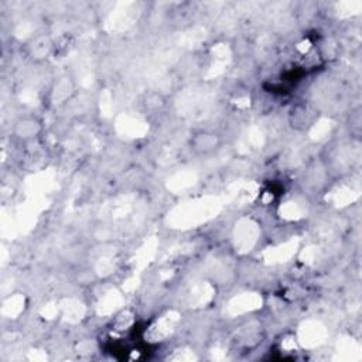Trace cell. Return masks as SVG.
<instances>
[{
	"label": "cell",
	"instance_id": "cell-1",
	"mask_svg": "<svg viewBox=\"0 0 362 362\" xmlns=\"http://www.w3.org/2000/svg\"><path fill=\"white\" fill-rule=\"evenodd\" d=\"M23 52L31 64H44L57 52V41L49 33L38 31L25 40Z\"/></svg>",
	"mask_w": 362,
	"mask_h": 362
},
{
	"label": "cell",
	"instance_id": "cell-2",
	"mask_svg": "<svg viewBox=\"0 0 362 362\" xmlns=\"http://www.w3.org/2000/svg\"><path fill=\"white\" fill-rule=\"evenodd\" d=\"M76 95V82L69 74H59L55 76L44 98V103L48 109H59L68 105Z\"/></svg>",
	"mask_w": 362,
	"mask_h": 362
},
{
	"label": "cell",
	"instance_id": "cell-3",
	"mask_svg": "<svg viewBox=\"0 0 362 362\" xmlns=\"http://www.w3.org/2000/svg\"><path fill=\"white\" fill-rule=\"evenodd\" d=\"M223 136L214 129H195L187 140L188 150L197 157H208L223 146Z\"/></svg>",
	"mask_w": 362,
	"mask_h": 362
},
{
	"label": "cell",
	"instance_id": "cell-4",
	"mask_svg": "<svg viewBox=\"0 0 362 362\" xmlns=\"http://www.w3.org/2000/svg\"><path fill=\"white\" fill-rule=\"evenodd\" d=\"M42 133H44V122L40 116L34 113L18 116L11 126L13 139L23 144L38 140Z\"/></svg>",
	"mask_w": 362,
	"mask_h": 362
},
{
	"label": "cell",
	"instance_id": "cell-5",
	"mask_svg": "<svg viewBox=\"0 0 362 362\" xmlns=\"http://www.w3.org/2000/svg\"><path fill=\"white\" fill-rule=\"evenodd\" d=\"M140 105L146 113L158 115L165 110L168 105V96L158 88H151L141 93Z\"/></svg>",
	"mask_w": 362,
	"mask_h": 362
},
{
	"label": "cell",
	"instance_id": "cell-6",
	"mask_svg": "<svg viewBox=\"0 0 362 362\" xmlns=\"http://www.w3.org/2000/svg\"><path fill=\"white\" fill-rule=\"evenodd\" d=\"M314 110H311L308 106L305 105H296L293 106V109L288 113V122L290 126L296 130H305L310 126H313L315 116H314Z\"/></svg>",
	"mask_w": 362,
	"mask_h": 362
},
{
	"label": "cell",
	"instance_id": "cell-7",
	"mask_svg": "<svg viewBox=\"0 0 362 362\" xmlns=\"http://www.w3.org/2000/svg\"><path fill=\"white\" fill-rule=\"evenodd\" d=\"M348 130L351 137L359 140L362 134V110L361 106H355L351 109L348 116Z\"/></svg>",
	"mask_w": 362,
	"mask_h": 362
}]
</instances>
